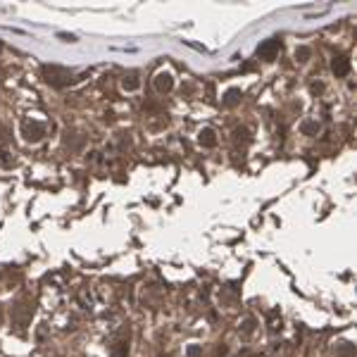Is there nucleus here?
<instances>
[{
  "label": "nucleus",
  "instance_id": "2eb2a0df",
  "mask_svg": "<svg viewBox=\"0 0 357 357\" xmlns=\"http://www.w3.org/2000/svg\"><path fill=\"white\" fill-rule=\"evenodd\" d=\"M0 50H2V43H0Z\"/></svg>",
  "mask_w": 357,
  "mask_h": 357
},
{
  "label": "nucleus",
  "instance_id": "20e7f679",
  "mask_svg": "<svg viewBox=\"0 0 357 357\" xmlns=\"http://www.w3.org/2000/svg\"><path fill=\"white\" fill-rule=\"evenodd\" d=\"M172 86H174V81H172L169 74H157L155 76V89H157V93H169Z\"/></svg>",
  "mask_w": 357,
  "mask_h": 357
},
{
  "label": "nucleus",
  "instance_id": "4468645a",
  "mask_svg": "<svg viewBox=\"0 0 357 357\" xmlns=\"http://www.w3.org/2000/svg\"><path fill=\"white\" fill-rule=\"evenodd\" d=\"M0 321H2V310H0Z\"/></svg>",
  "mask_w": 357,
  "mask_h": 357
},
{
  "label": "nucleus",
  "instance_id": "9d476101",
  "mask_svg": "<svg viewBox=\"0 0 357 357\" xmlns=\"http://www.w3.org/2000/svg\"><path fill=\"white\" fill-rule=\"evenodd\" d=\"M252 329H255V319H245L243 321V326H241V331L248 336V334H252Z\"/></svg>",
  "mask_w": 357,
  "mask_h": 357
},
{
  "label": "nucleus",
  "instance_id": "ddd939ff",
  "mask_svg": "<svg viewBox=\"0 0 357 357\" xmlns=\"http://www.w3.org/2000/svg\"><path fill=\"white\" fill-rule=\"evenodd\" d=\"M60 38H62V41H69V43H71V41H76L71 34H60Z\"/></svg>",
  "mask_w": 357,
  "mask_h": 357
},
{
  "label": "nucleus",
  "instance_id": "9b49d317",
  "mask_svg": "<svg viewBox=\"0 0 357 357\" xmlns=\"http://www.w3.org/2000/svg\"><path fill=\"white\" fill-rule=\"evenodd\" d=\"M188 357H202V348L200 345H191L188 348Z\"/></svg>",
  "mask_w": 357,
  "mask_h": 357
},
{
  "label": "nucleus",
  "instance_id": "39448f33",
  "mask_svg": "<svg viewBox=\"0 0 357 357\" xmlns=\"http://www.w3.org/2000/svg\"><path fill=\"white\" fill-rule=\"evenodd\" d=\"M331 69H334L336 76H345V74L350 71V60H348V57H336L334 65H331Z\"/></svg>",
  "mask_w": 357,
  "mask_h": 357
},
{
  "label": "nucleus",
  "instance_id": "f257e3e1",
  "mask_svg": "<svg viewBox=\"0 0 357 357\" xmlns=\"http://www.w3.org/2000/svg\"><path fill=\"white\" fill-rule=\"evenodd\" d=\"M41 74H43V79L50 86H67L71 81V71L65 69V67H57V65H45L41 69Z\"/></svg>",
  "mask_w": 357,
  "mask_h": 357
},
{
  "label": "nucleus",
  "instance_id": "7ed1b4c3",
  "mask_svg": "<svg viewBox=\"0 0 357 357\" xmlns=\"http://www.w3.org/2000/svg\"><path fill=\"white\" fill-rule=\"evenodd\" d=\"M279 48H281V43L279 41H267V43H262L260 48H257V57H262V60H271V57H276L279 53Z\"/></svg>",
  "mask_w": 357,
  "mask_h": 357
},
{
  "label": "nucleus",
  "instance_id": "f8f14e48",
  "mask_svg": "<svg viewBox=\"0 0 357 357\" xmlns=\"http://www.w3.org/2000/svg\"><path fill=\"white\" fill-rule=\"evenodd\" d=\"M295 57H298L300 62H305V60L310 57V50H307V48H298V50H295Z\"/></svg>",
  "mask_w": 357,
  "mask_h": 357
},
{
  "label": "nucleus",
  "instance_id": "1a4fd4ad",
  "mask_svg": "<svg viewBox=\"0 0 357 357\" xmlns=\"http://www.w3.org/2000/svg\"><path fill=\"white\" fill-rule=\"evenodd\" d=\"M122 86H124L126 90H136L138 86H141V81H138L136 76H126L124 81H122Z\"/></svg>",
  "mask_w": 357,
  "mask_h": 357
},
{
  "label": "nucleus",
  "instance_id": "f03ea898",
  "mask_svg": "<svg viewBox=\"0 0 357 357\" xmlns=\"http://www.w3.org/2000/svg\"><path fill=\"white\" fill-rule=\"evenodd\" d=\"M22 129H24V138H26V141H31V143L41 141V138H43V134H45V126L41 124V122H34V119H31V122H24Z\"/></svg>",
  "mask_w": 357,
  "mask_h": 357
},
{
  "label": "nucleus",
  "instance_id": "0eeeda50",
  "mask_svg": "<svg viewBox=\"0 0 357 357\" xmlns=\"http://www.w3.org/2000/svg\"><path fill=\"white\" fill-rule=\"evenodd\" d=\"M241 98H243V93H241L238 89H233V90H229V93H226V98H224V105H229V107L238 105V103H241Z\"/></svg>",
  "mask_w": 357,
  "mask_h": 357
},
{
  "label": "nucleus",
  "instance_id": "6e6552de",
  "mask_svg": "<svg viewBox=\"0 0 357 357\" xmlns=\"http://www.w3.org/2000/svg\"><path fill=\"white\" fill-rule=\"evenodd\" d=\"M319 129H321V126L317 124V122H305V124H303V134H305V136H317V134H319Z\"/></svg>",
  "mask_w": 357,
  "mask_h": 357
},
{
  "label": "nucleus",
  "instance_id": "423d86ee",
  "mask_svg": "<svg viewBox=\"0 0 357 357\" xmlns=\"http://www.w3.org/2000/svg\"><path fill=\"white\" fill-rule=\"evenodd\" d=\"M198 141H200V145H205V148H214V145H217V138H214L212 129H202V131L198 134Z\"/></svg>",
  "mask_w": 357,
  "mask_h": 357
}]
</instances>
